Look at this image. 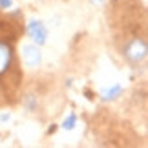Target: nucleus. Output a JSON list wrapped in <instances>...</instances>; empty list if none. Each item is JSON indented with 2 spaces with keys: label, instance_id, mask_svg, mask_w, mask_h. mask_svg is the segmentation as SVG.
<instances>
[{
  "label": "nucleus",
  "instance_id": "nucleus-8",
  "mask_svg": "<svg viewBox=\"0 0 148 148\" xmlns=\"http://www.w3.org/2000/svg\"><path fill=\"white\" fill-rule=\"evenodd\" d=\"M13 5V0H0V9H9Z\"/></svg>",
  "mask_w": 148,
  "mask_h": 148
},
{
  "label": "nucleus",
  "instance_id": "nucleus-9",
  "mask_svg": "<svg viewBox=\"0 0 148 148\" xmlns=\"http://www.w3.org/2000/svg\"><path fill=\"white\" fill-rule=\"evenodd\" d=\"M9 119H11V113H2V115H0V121H2V123L9 121Z\"/></svg>",
  "mask_w": 148,
  "mask_h": 148
},
{
  "label": "nucleus",
  "instance_id": "nucleus-3",
  "mask_svg": "<svg viewBox=\"0 0 148 148\" xmlns=\"http://www.w3.org/2000/svg\"><path fill=\"white\" fill-rule=\"evenodd\" d=\"M15 68V51L8 40H0V79Z\"/></svg>",
  "mask_w": 148,
  "mask_h": 148
},
{
  "label": "nucleus",
  "instance_id": "nucleus-2",
  "mask_svg": "<svg viewBox=\"0 0 148 148\" xmlns=\"http://www.w3.org/2000/svg\"><path fill=\"white\" fill-rule=\"evenodd\" d=\"M20 57H22L24 66L29 68V70L38 68V66H40V62H42V51H40V48H38L37 44H22Z\"/></svg>",
  "mask_w": 148,
  "mask_h": 148
},
{
  "label": "nucleus",
  "instance_id": "nucleus-5",
  "mask_svg": "<svg viewBox=\"0 0 148 148\" xmlns=\"http://www.w3.org/2000/svg\"><path fill=\"white\" fill-rule=\"evenodd\" d=\"M121 93H123V86L121 84H112L110 88H106L104 92H102V101H113V99H117V97H121Z\"/></svg>",
  "mask_w": 148,
  "mask_h": 148
},
{
  "label": "nucleus",
  "instance_id": "nucleus-10",
  "mask_svg": "<svg viewBox=\"0 0 148 148\" xmlns=\"http://www.w3.org/2000/svg\"><path fill=\"white\" fill-rule=\"evenodd\" d=\"M90 2H92L93 5H101L102 2H104V0H90Z\"/></svg>",
  "mask_w": 148,
  "mask_h": 148
},
{
  "label": "nucleus",
  "instance_id": "nucleus-6",
  "mask_svg": "<svg viewBox=\"0 0 148 148\" xmlns=\"http://www.w3.org/2000/svg\"><path fill=\"white\" fill-rule=\"evenodd\" d=\"M77 126V115L75 113H70L68 117H64V121H62V128L64 130H73Z\"/></svg>",
  "mask_w": 148,
  "mask_h": 148
},
{
  "label": "nucleus",
  "instance_id": "nucleus-4",
  "mask_svg": "<svg viewBox=\"0 0 148 148\" xmlns=\"http://www.w3.org/2000/svg\"><path fill=\"white\" fill-rule=\"evenodd\" d=\"M27 35L33 42L37 44V46H44L48 40V27L44 26V22L40 20H29V24H27Z\"/></svg>",
  "mask_w": 148,
  "mask_h": 148
},
{
  "label": "nucleus",
  "instance_id": "nucleus-7",
  "mask_svg": "<svg viewBox=\"0 0 148 148\" xmlns=\"http://www.w3.org/2000/svg\"><path fill=\"white\" fill-rule=\"evenodd\" d=\"M26 108H27L29 112H33V110H35V108H37V97H33V95H29V97L26 99Z\"/></svg>",
  "mask_w": 148,
  "mask_h": 148
},
{
  "label": "nucleus",
  "instance_id": "nucleus-1",
  "mask_svg": "<svg viewBox=\"0 0 148 148\" xmlns=\"http://www.w3.org/2000/svg\"><path fill=\"white\" fill-rule=\"evenodd\" d=\"M123 57L126 59L130 64H141L145 59H146V53H148V44H146V38L143 35H134L130 37L123 46Z\"/></svg>",
  "mask_w": 148,
  "mask_h": 148
}]
</instances>
